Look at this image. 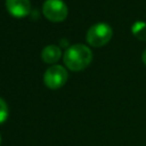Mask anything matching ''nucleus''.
Returning a JSON list of instances; mask_svg holds the SVG:
<instances>
[{"mask_svg": "<svg viewBox=\"0 0 146 146\" xmlns=\"http://www.w3.org/2000/svg\"><path fill=\"white\" fill-rule=\"evenodd\" d=\"M64 64L71 71L78 72L84 70L92 60V52L89 47L76 43L68 47L64 52Z\"/></svg>", "mask_w": 146, "mask_h": 146, "instance_id": "nucleus-1", "label": "nucleus"}, {"mask_svg": "<svg viewBox=\"0 0 146 146\" xmlns=\"http://www.w3.org/2000/svg\"><path fill=\"white\" fill-rule=\"evenodd\" d=\"M113 35L112 27L106 23H97L92 25L87 32V41L92 47H103L105 46Z\"/></svg>", "mask_w": 146, "mask_h": 146, "instance_id": "nucleus-2", "label": "nucleus"}, {"mask_svg": "<svg viewBox=\"0 0 146 146\" xmlns=\"http://www.w3.org/2000/svg\"><path fill=\"white\" fill-rule=\"evenodd\" d=\"M42 14L50 22H63L67 16V7L62 0H46L42 7Z\"/></svg>", "mask_w": 146, "mask_h": 146, "instance_id": "nucleus-3", "label": "nucleus"}, {"mask_svg": "<svg viewBox=\"0 0 146 146\" xmlns=\"http://www.w3.org/2000/svg\"><path fill=\"white\" fill-rule=\"evenodd\" d=\"M67 71L62 65H52L43 74V82L50 89H58L65 84Z\"/></svg>", "mask_w": 146, "mask_h": 146, "instance_id": "nucleus-4", "label": "nucleus"}, {"mask_svg": "<svg viewBox=\"0 0 146 146\" xmlns=\"http://www.w3.org/2000/svg\"><path fill=\"white\" fill-rule=\"evenodd\" d=\"M6 7L11 16L22 18L29 15L31 10V2L30 0H6Z\"/></svg>", "mask_w": 146, "mask_h": 146, "instance_id": "nucleus-5", "label": "nucleus"}, {"mask_svg": "<svg viewBox=\"0 0 146 146\" xmlns=\"http://www.w3.org/2000/svg\"><path fill=\"white\" fill-rule=\"evenodd\" d=\"M41 57L42 60L47 64H54L57 60H59V58L62 57V50L59 47L55 46V44H50L43 48L42 52H41Z\"/></svg>", "mask_w": 146, "mask_h": 146, "instance_id": "nucleus-6", "label": "nucleus"}, {"mask_svg": "<svg viewBox=\"0 0 146 146\" xmlns=\"http://www.w3.org/2000/svg\"><path fill=\"white\" fill-rule=\"evenodd\" d=\"M131 33L141 41H146V22L137 21L131 25Z\"/></svg>", "mask_w": 146, "mask_h": 146, "instance_id": "nucleus-7", "label": "nucleus"}, {"mask_svg": "<svg viewBox=\"0 0 146 146\" xmlns=\"http://www.w3.org/2000/svg\"><path fill=\"white\" fill-rule=\"evenodd\" d=\"M8 117V106L6 102L0 98V124L3 123Z\"/></svg>", "mask_w": 146, "mask_h": 146, "instance_id": "nucleus-8", "label": "nucleus"}, {"mask_svg": "<svg viewBox=\"0 0 146 146\" xmlns=\"http://www.w3.org/2000/svg\"><path fill=\"white\" fill-rule=\"evenodd\" d=\"M141 60L144 62V64L146 65V49H145V51L143 52V55H141Z\"/></svg>", "mask_w": 146, "mask_h": 146, "instance_id": "nucleus-9", "label": "nucleus"}, {"mask_svg": "<svg viewBox=\"0 0 146 146\" xmlns=\"http://www.w3.org/2000/svg\"><path fill=\"white\" fill-rule=\"evenodd\" d=\"M0 144H1V135H0Z\"/></svg>", "mask_w": 146, "mask_h": 146, "instance_id": "nucleus-10", "label": "nucleus"}]
</instances>
